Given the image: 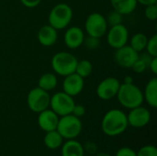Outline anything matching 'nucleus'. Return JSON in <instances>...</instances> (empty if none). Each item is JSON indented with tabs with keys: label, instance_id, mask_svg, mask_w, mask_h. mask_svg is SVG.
<instances>
[{
	"label": "nucleus",
	"instance_id": "25",
	"mask_svg": "<svg viewBox=\"0 0 157 156\" xmlns=\"http://www.w3.org/2000/svg\"><path fill=\"white\" fill-rule=\"evenodd\" d=\"M145 51L152 57H157V35H153L150 39H148Z\"/></svg>",
	"mask_w": 157,
	"mask_h": 156
},
{
	"label": "nucleus",
	"instance_id": "17",
	"mask_svg": "<svg viewBox=\"0 0 157 156\" xmlns=\"http://www.w3.org/2000/svg\"><path fill=\"white\" fill-rule=\"evenodd\" d=\"M144 100L153 108H157V78L154 77L148 81L144 91Z\"/></svg>",
	"mask_w": 157,
	"mask_h": 156
},
{
	"label": "nucleus",
	"instance_id": "24",
	"mask_svg": "<svg viewBox=\"0 0 157 156\" xmlns=\"http://www.w3.org/2000/svg\"><path fill=\"white\" fill-rule=\"evenodd\" d=\"M106 20H107V23L108 25H109L110 27L112 26H116V25H119V24H121L122 21H123V15H121L120 12L116 11V10H112L110 11L107 17H106Z\"/></svg>",
	"mask_w": 157,
	"mask_h": 156
},
{
	"label": "nucleus",
	"instance_id": "21",
	"mask_svg": "<svg viewBox=\"0 0 157 156\" xmlns=\"http://www.w3.org/2000/svg\"><path fill=\"white\" fill-rule=\"evenodd\" d=\"M57 84L58 80L53 73L43 74L38 81V86L47 92L53 90L57 86Z\"/></svg>",
	"mask_w": 157,
	"mask_h": 156
},
{
	"label": "nucleus",
	"instance_id": "35",
	"mask_svg": "<svg viewBox=\"0 0 157 156\" xmlns=\"http://www.w3.org/2000/svg\"><path fill=\"white\" fill-rule=\"evenodd\" d=\"M123 83H125V84H132V83H133V78H132V76L128 75V76H126V77L124 78Z\"/></svg>",
	"mask_w": 157,
	"mask_h": 156
},
{
	"label": "nucleus",
	"instance_id": "20",
	"mask_svg": "<svg viewBox=\"0 0 157 156\" xmlns=\"http://www.w3.org/2000/svg\"><path fill=\"white\" fill-rule=\"evenodd\" d=\"M44 145L50 150H56L60 148L63 143V138L61 134L56 131H51L46 132L44 139H43Z\"/></svg>",
	"mask_w": 157,
	"mask_h": 156
},
{
	"label": "nucleus",
	"instance_id": "3",
	"mask_svg": "<svg viewBox=\"0 0 157 156\" xmlns=\"http://www.w3.org/2000/svg\"><path fill=\"white\" fill-rule=\"evenodd\" d=\"M77 58L67 51L56 52L51 61V65L53 72L61 76H66L75 72Z\"/></svg>",
	"mask_w": 157,
	"mask_h": 156
},
{
	"label": "nucleus",
	"instance_id": "11",
	"mask_svg": "<svg viewBox=\"0 0 157 156\" xmlns=\"http://www.w3.org/2000/svg\"><path fill=\"white\" fill-rule=\"evenodd\" d=\"M139 57V52L134 51L130 45H124L115 50L114 60L116 63L124 69L132 68L133 63Z\"/></svg>",
	"mask_w": 157,
	"mask_h": 156
},
{
	"label": "nucleus",
	"instance_id": "32",
	"mask_svg": "<svg viewBox=\"0 0 157 156\" xmlns=\"http://www.w3.org/2000/svg\"><path fill=\"white\" fill-rule=\"evenodd\" d=\"M21 4L28 7V8H33L36 7L37 6H39L41 2V0H20Z\"/></svg>",
	"mask_w": 157,
	"mask_h": 156
},
{
	"label": "nucleus",
	"instance_id": "2",
	"mask_svg": "<svg viewBox=\"0 0 157 156\" xmlns=\"http://www.w3.org/2000/svg\"><path fill=\"white\" fill-rule=\"evenodd\" d=\"M116 97L118 98L120 104L128 109L142 106L144 101L143 91L133 83L121 84Z\"/></svg>",
	"mask_w": 157,
	"mask_h": 156
},
{
	"label": "nucleus",
	"instance_id": "31",
	"mask_svg": "<svg viewBox=\"0 0 157 156\" xmlns=\"http://www.w3.org/2000/svg\"><path fill=\"white\" fill-rule=\"evenodd\" d=\"M72 114L77 118H81L83 117L85 114H86V108L83 106V105H77L75 104L74 108H73V111H72Z\"/></svg>",
	"mask_w": 157,
	"mask_h": 156
},
{
	"label": "nucleus",
	"instance_id": "14",
	"mask_svg": "<svg viewBox=\"0 0 157 156\" xmlns=\"http://www.w3.org/2000/svg\"><path fill=\"white\" fill-rule=\"evenodd\" d=\"M38 125L45 132L57 129L60 117L51 108H47L38 113Z\"/></svg>",
	"mask_w": 157,
	"mask_h": 156
},
{
	"label": "nucleus",
	"instance_id": "22",
	"mask_svg": "<svg viewBox=\"0 0 157 156\" xmlns=\"http://www.w3.org/2000/svg\"><path fill=\"white\" fill-rule=\"evenodd\" d=\"M148 41V37L142 32H138L134 34L130 40V46L136 51L137 52H142L145 50L146 44Z\"/></svg>",
	"mask_w": 157,
	"mask_h": 156
},
{
	"label": "nucleus",
	"instance_id": "18",
	"mask_svg": "<svg viewBox=\"0 0 157 156\" xmlns=\"http://www.w3.org/2000/svg\"><path fill=\"white\" fill-rule=\"evenodd\" d=\"M61 147L62 156H85L83 145L75 139L67 140Z\"/></svg>",
	"mask_w": 157,
	"mask_h": 156
},
{
	"label": "nucleus",
	"instance_id": "29",
	"mask_svg": "<svg viewBox=\"0 0 157 156\" xmlns=\"http://www.w3.org/2000/svg\"><path fill=\"white\" fill-rule=\"evenodd\" d=\"M148 68V65L147 63L143 61L141 58L138 57V59L136 60V62L133 63V65L132 66L131 69H132V71L136 74H143L144 72L146 71V69Z\"/></svg>",
	"mask_w": 157,
	"mask_h": 156
},
{
	"label": "nucleus",
	"instance_id": "7",
	"mask_svg": "<svg viewBox=\"0 0 157 156\" xmlns=\"http://www.w3.org/2000/svg\"><path fill=\"white\" fill-rule=\"evenodd\" d=\"M75 105L74 97L63 92H57L50 99V108L59 117L72 114Z\"/></svg>",
	"mask_w": 157,
	"mask_h": 156
},
{
	"label": "nucleus",
	"instance_id": "23",
	"mask_svg": "<svg viewBox=\"0 0 157 156\" xmlns=\"http://www.w3.org/2000/svg\"><path fill=\"white\" fill-rule=\"evenodd\" d=\"M92 71H93V64L91 63V62L84 59L77 62L75 73H76L78 75H80L82 78L85 79L92 74Z\"/></svg>",
	"mask_w": 157,
	"mask_h": 156
},
{
	"label": "nucleus",
	"instance_id": "33",
	"mask_svg": "<svg viewBox=\"0 0 157 156\" xmlns=\"http://www.w3.org/2000/svg\"><path fill=\"white\" fill-rule=\"evenodd\" d=\"M148 68H150L151 72L154 74H157V57H153L149 65H148Z\"/></svg>",
	"mask_w": 157,
	"mask_h": 156
},
{
	"label": "nucleus",
	"instance_id": "10",
	"mask_svg": "<svg viewBox=\"0 0 157 156\" xmlns=\"http://www.w3.org/2000/svg\"><path fill=\"white\" fill-rule=\"evenodd\" d=\"M107 40L109 45L115 50L126 45L129 40L128 29L122 23L110 27L107 31Z\"/></svg>",
	"mask_w": 157,
	"mask_h": 156
},
{
	"label": "nucleus",
	"instance_id": "16",
	"mask_svg": "<svg viewBox=\"0 0 157 156\" xmlns=\"http://www.w3.org/2000/svg\"><path fill=\"white\" fill-rule=\"evenodd\" d=\"M37 38L40 45L44 47H51L54 45L58 40V30L49 24L44 25L39 29Z\"/></svg>",
	"mask_w": 157,
	"mask_h": 156
},
{
	"label": "nucleus",
	"instance_id": "36",
	"mask_svg": "<svg viewBox=\"0 0 157 156\" xmlns=\"http://www.w3.org/2000/svg\"><path fill=\"white\" fill-rule=\"evenodd\" d=\"M89 156H95V155H89Z\"/></svg>",
	"mask_w": 157,
	"mask_h": 156
},
{
	"label": "nucleus",
	"instance_id": "27",
	"mask_svg": "<svg viewBox=\"0 0 157 156\" xmlns=\"http://www.w3.org/2000/svg\"><path fill=\"white\" fill-rule=\"evenodd\" d=\"M144 15L146 17L147 19L151 20V21H155L157 19V5H149L145 6V10H144Z\"/></svg>",
	"mask_w": 157,
	"mask_h": 156
},
{
	"label": "nucleus",
	"instance_id": "8",
	"mask_svg": "<svg viewBox=\"0 0 157 156\" xmlns=\"http://www.w3.org/2000/svg\"><path fill=\"white\" fill-rule=\"evenodd\" d=\"M108 26L106 17L100 13L94 12L87 16L85 23V29L88 36L100 39L107 33Z\"/></svg>",
	"mask_w": 157,
	"mask_h": 156
},
{
	"label": "nucleus",
	"instance_id": "6",
	"mask_svg": "<svg viewBox=\"0 0 157 156\" xmlns=\"http://www.w3.org/2000/svg\"><path fill=\"white\" fill-rule=\"evenodd\" d=\"M50 99L51 96L49 95V92L37 86L29 92L27 96V104L31 111L40 113L50 108Z\"/></svg>",
	"mask_w": 157,
	"mask_h": 156
},
{
	"label": "nucleus",
	"instance_id": "34",
	"mask_svg": "<svg viewBox=\"0 0 157 156\" xmlns=\"http://www.w3.org/2000/svg\"><path fill=\"white\" fill-rule=\"evenodd\" d=\"M137 3L144 5V6H149V5H154V4H157V0H136Z\"/></svg>",
	"mask_w": 157,
	"mask_h": 156
},
{
	"label": "nucleus",
	"instance_id": "12",
	"mask_svg": "<svg viewBox=\"0 0 157 156\" xmlns=\"http://www.w3.org/2000/svg\"><path fill=\"white\" fill-rule=\"evenodd\" d=\"M127 120L129 126L133 128H144L148 125L151 120V112L142 105L130 109Z\"/></svg>",
	"mask_w": 157,
	"mask_h": 156
},
{
	"label": "nucleus",
	"instance_id": "4",
	"mask_svg": "<svg viewBox=\"0 0 157 156\" xmlns=\"http://www.w3.org/2000/svg\"><path fill=\"white\" fill-rule=\"evenodd\" d=\"M73 18L72 7L65 4L60 3L54 6L48 16L49 25L53 27L57 30H62L69 26Z\"/></svg>",
	"mask_w": 157,
	"mask_h": 156
},
{
	"label": "nucleus",
	"instance_id": "5",
	"mask_svg": "<svg viewBox=\"0 0 157 156\" xmlns=\"http://www.w3.org/2000/svg\"><path fill=\"white\" fill-rule=\"evenodd\" d=\"M82 129L83 124L80 118L69 114L60 117L56 131L61 134L63 140H73L80 135Z\"/></svg>",
	"mask_w": 157,
	"mask_h": 156
},
{
	"label": "nucleus",
	"instance_id": "19",
	"mask_svg": "<svg viewBox=\"0 0 157 156\" xmlns=\"http://www.w3.org/2000/svg\"><path fill=\"white\" fill-rule=\"evenodd\" d=\"M114 10L120 12L121 15H129L132 13L137 6L136 0H109Z\"/></svg>",
	"mask_w": 157,
	"mask_h": 156
},
{
	"label": "nucleus",
	"instance_id": "1",
	"mask_svg": "<svg viewBox=\"0 0 157 156\" xmlns=\"http://www.w3.org/2000/svg\"><path fill=\"white\" fill-rule=\"evenodd\" d=\"M128 126L127 114L118 108L109 110L101 120V130L104 134L109 137H116L122 134Z\"/></svg>",
	"mask_w": 157,
	"mask_h": 156
},
{
	"label": "nucleus",
	"instance_id": "13",
	"mask_svg": "<svg viewBox=\"0 0 157 156\" xmlns=\"http://www.w3.org/2000/svg\"><path fill=\"white\" fill-rule=\"evenodd\" d=\"M85 86L84 78L78 75L76 73H73L69 75L64 76V80L63 82V92L68 94L71 97H76L79 95Z\"/></svg>",
	"mask_w": 157,
	"mask_h": 156
},
{
	"label": "nucleus",
	"instance_id": "26",
	"mask_svg": "<svg viewBox=\"0 0 157 156\" xmlns=\"http://www.w3.org/2000/svg\"><path fill=\"white\" fill-rule=\"evenodd\" d=\"M137 156H157V148L155 145L147 144L139 149L136 152Z\"/></svg>",
	"mask_w": 157,
	"mask_h": 156
},
{
	"label": "nucleus",
	"instance_id": "15",
	"mask_svg": "<svg viewBox=\"0 0 157 156\" xmlns=\"http://www.w3.org/2000/svg\"><path fill=\"white\" fill-rule=\"evenodd\" d=\"M84 40L85 34L83 29L75 26L68 28L63 36V40L66 47L71 50H75L81 47L84 43Z\"/></svg>",
	"mask_w": 157,
	"mask_h": 156
},
{
	"label": "nucleus",
	"instance_id": "28",
	"mask_svg": "<svg viewBox=\"0 0 157 156\" xmlns=\"http://www.w3.org/2000/svg\"><path fill=\"white\" fill-rule=\"evenodd\" d=\"M88 50H95L97 49L99 44H100V40L98 38H95V37H91V36H87L86 38L85 37L84 40V43H83Z\"/></svg>",
	"mask_w": 157,
	"mask_h": 156
},
{
	"label": "nucleus",
	"instance_id": "30",
	"mask_svg": "<svg viewBox=\"0 0 157 156\" xmlns=\"http://www.w3.org/2000/svg\"><path fill=\"white\" fill-rule=\"evenodd\" d=\"M115 156H137V154L133 149L130 147H122L117 151Z\"/></svg>",
	"mask_w": 157,
	"mask_h": 156
},
{
	"label": "nucleus",
	"instance_id": "9",
	"mask_svg": "<svg viewBox=\"0 0 157 156\" xmlns=\"http://www.w3.org/2000/svg\"><path fill=\"white\" fill-rule=\"evenodd\" d=\"M121 86V82L116 77H107L103 79L97 86L96 93L98 98L102 100H110L116 97L119 88Z\"/></svg>",
	"mask_w": 157,
	"mask_h": 156
}]
</instances>
